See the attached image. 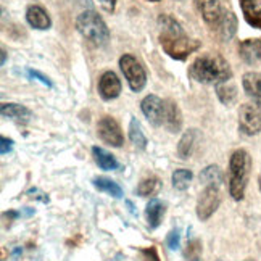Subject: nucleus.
<instances>
[{
    "instance_id": "8",
    "label": "nucleus",
    "mask_w": 261,
    "mask_h": 261,
    "mask_svg": "<svg viewBox=\"0 0 261 261\" xmlns=\"http://www.w3.org/2000/svg\"><path fill=\"white\" fill-rule=\"evenodd\" d=\"M239 129L245 136H255L261 130V110L256 105L245 103L240 107Z\"/></svg>"
},
{
    "instance_id": "17",
    "label": "nucleus",
    "mask_w": 261,
    "mask_h": 261,
    "mask_svg": "<svg viewBox=\"0 0 261 261\" xmlns=\"http://www.w3.org/2000/svg\"><path fill=\"white\" fill-rule=\"evenodd\" d=\"M92 155L95 158V163L98 165V168L103 169V171H115V169L119 168L118 160L102 147H92Z\"/></svg>"
},
{
    "instance_id": "10",
    "label": "nucleus",
    "mask_w": 261,
    "mask_h": 261,
    "mask_svg": "<svg viewBox=\"0 0 261 261\" xmlns=\"http://www.w3.org/2000/svg\"><path fill=\"white\" fill-rule=\"evenodd\" d=\"M140 110L148 119V123H152L153 126H163L165 102L158 95H147L140 103Z\"/></svg>"
},
{
    "instance_id": "29",
    "label": "nucleus",
    "mask_w": 261,
    "mask_h": 261,
    "mask_svg": "<svg viewBox=\"0 0 261 261\" xmlns=\"http://www.w3.org/2000/svg\"><path fill=\"white\" fill-rule=\"evenodd\" d=\"M13 140L12 139H8V137H2L0 139V153L2 155H7L10 153L13 150Z\"/></svg>"
},
{
    "instance_id": "27",
    "label": "nucleus",
    "mask_w": 261,
    "mask_h": 261,
    "mask_svg": "<svg viewBox=\"0 0 261 261\" xmlns=\"http://www.w3.org/2000/svg\"><path fill=\"white\" fill-rule=\"evenodd\" d=\"M166 245L169 250H177L180 247V229H173L166 237Z\"/></svg>"
},
{
    "instance_id": "7",
    "label": "nucleus",
    "mask_w": 261,
    "mask_h": 261,
    "mask_svg": "<svg viewBox=\"0 0 261 261\" xmlns=\"http://www.w3.org/2000/svg\"><path fill=\"white\" fill-rule=\"evenodd\" d=\"M221 203V192L219 186H205L203 192L200 194L197 200V216L198 219L206 221L218 210Z\"/></svg>"
},
{
    "instance_id": "31",
    "label": "nucleus",
    "mask_w": 261,
    "mask_h": 261,
    "mask_svg": "<svg viewBox=\"0 0 261 261\" xmlns=\"http://www.w3.org/2000/svg\"><path fill=\"white\" fill-rule=\"evenodd\" d=\"M28 195H31V197H36V198H39V200H41V202H44V203H47L48 202V197L45 195V194H42L41 192V190H39V189H29L28 190Z\"/></svg>"
},
{
    "instance_id": "18",
    "label": "nucleus",
    "mask_w": 261,
    "mask_h": 261,
    "mask_svg": "<svg viewBox=\"0 0 261 261\" xmlns=\"http://www.w3.org/2000/svg\"><path fill=\"white\" fill-rule=\"evenodd\" d=\"M197 137H198L197 129H189L187 133L182 137H180L179 145H177V155H179V158L187 160L190 155H192L195 142H197Z\"/></svg>"
},
{
    "instance_id": "11",
    "label": "nucleus",
    "mask_w": 261,
    "mask_h": 261,
    "mask_svg": "<svg viewBox=\"0 0 261 261\" xmlns=\"http://www.w3.org/2000/svg\"><path fill=\"white\" fill-rule=\"evenodd\" d=\"M98 94L103 100H115L121 94V81L113 71H105L98 79Z\"/></svg>"
},
{
    "instance_id": "20",
    "label": "nucleus",
    "mask_w": 261,
    "mask_h": 261,
    "mask_svg": "<svg viewBox=\"0 0 261 261\" xmlns=\"http://www.w3.org/2000/svg\"><path fill=\"white\" fill-rule=\"evenodd\" d=\"M240 55L247 63H256L261 60V41L250 39L240 45Z\"/></svg>"
},
{
    "instance_id": "3",
    "label": "nucleus",
    "mask_w": 261,
    "mask_h": 261,
    "mask_svg": "<svg viewBox=\"0 0 261 261\" xmlns=\"http://www.w3.org/2000/svg\"><path fill=\"white\" fill-rule=\"evenodd\" d=\"M252 171V158L244 148L236 150L229 160V194L234 200H242Z\"/></svg>"
},
{
    "instance_id": "24",
    "label": "nucleus",
    "mask_w": 261,
    "mask_h": 261,
    "mask_svg": "<svg viewBox=\"0 0 261 261\" xmlns=\"http://www.w3.org/2000/svg\"><path fill=\"white\" fill-rule=\"evenodd\" d=\"M216 94H218V98L224 105H230V103H234L237 98V89L229 79V81H224L216 86Z\"/></svg>"
},
{
    "instance_id": "16",
    "label": "nucleus",
    "mask_w": 261,
    "mask_h": 261,
    "mask_svg": "<svg viewBox=\"0 0 261 261\" xmlns=\"http://www.w3.org/2000/svg\"><path fill=\"white\" fill-rule=\"evenodd\" d=\"M166 208L163 205V202H160L158 198H152L147 203L145 208V218H147V224L150 229H156L160 224H162V219L165 216Z\"/></svg>"
},
{
    "instance_id": "22",
    "label": "nucleus",
    "mask_w": 261,
    "mask_h": 261,
    "mask_svg": "<svg viewBox=\"0 0 261 261\" xmlns=\"http://www.w3.org/2000/svg\"><path fill=\"white\" fill-rule=\"evenodd\" d=\"M129 139L133 145L139 150H144L147 147V137L142 130V126L137 121V118H130L129 123Z\"/></svg>"
},
{
    "instance_id": "4",
    "label": "nucleus",
    "mask_w": 261,
    "mask_h": 261,
    "mask_svg": "<svg viewBox=\"0 0 261 261\" xmlns=\"http://www.w3.org/2000/svg\"><path fill=\"white\" fill-rule=\"evenodd\" d=\"M76 29L81 33L83 37H86L89 42L94 45H107L110 41V31L102 19V16L97 15L92 10H86L76 19Z\"/></svg>"
},
{
    "instance_id": "6",
    "label": "nucleus",
    "mask_w": 261,
    "mask_h": 261,
    "mask_svg": "<svg viewBox=\"0 0 261 261\" xmlns=\"http://www.w3.org/2000/svg\"><path fill=\"white\" fill-rule=\"evenodd\" d=\"M195 2L200 15L210 26H213V29H216L223 23V19L232 12L226 5V0H195Z\"/></svg>"
},
{
    "instance_id": "25",
    "label": "nucleus",
    "mask_w": 261,
    "mask_h": 261,
    "mask_svg": "<svg viewBox=\"0 0 261 261\" xmlns=\"http://www.w3.org/2000/svg\"><path fill=\"white\" fill-rule=\"evenodd\" d=\"M192 177H194V174L190 169H184V168L176 169V171L173 173V177H171L173 187L176 190H186L190 186V182H192Z\"/></svg>"
},
{
    "instance_id": "32",
    "label": "nucleus",
    "mask_w": 261,
    "mask_h": 261,
    "mask_svg": "<svg viewBox=\"0 0 261 261\" xmlns=\"http://www.w3.org/2000/svg\"><path fill=\"white\" fill-rule=\"evenodd\" d=\"M100 5H102L107 12H113L115 10V5H116V0H98Z\"/></svg>"
},
{
    "instance_id": "28",
    "label": "nucleus",
    "mask_w": 261,
    "mask_h": 261,
    "mask_svg": "<svg viewBox=\"0 0 261 261\" xmlns=\"http://www.w3.org/2000/svg\"><path fill=\"white\" fill-rule=\"evenodd\" d=\"M140 256H142V261H160V256L153 247L142 248L140 250Z\"/></svg>"
},
{
    "instance_id": "19",
    "label": "nucleus",
    "mask_w": 261,
    "mask_h": 261,
    "mask_svg": "<svg viewBox=\"0 0 261 261\" xmlns=\"http://www.w3.org/2000/svg\"><path fill=\"white\" fill-rule=\"evenodd\" d=\"M242 12L252 26L261 24V0H242Z\"/></svg>"
},
{
    "instance_id": "26",
    "label": "nucleus",
    "mask_w": 261,
    "mask_h": 261,
    "mask_svg": "<svg viewBox=\"0 0 261 261\" xmlns=\"http://www.w3.org/2000/svg\"><path fill=\"white\" fill-rule=\"evenodd\" d=\"M160 179L158 177H147L144 179L142 182L139 184L137 187V194L140 197H150V195H155L158 190H160Z\"/></svg>"
},
{
    "instance_id": "12",
    "label": "nucleus",
    "mask_w": 261,
    "mask_h": 261,
    "mask_svg": "<svg viewBox=\"0 0 261 261\" xmlns=\"http://www.w3.org/2000/svg\"><path fill=\"white\" fill-rule=\"evenodd\" d=\"M163 126L169 130V133H179L180 127H182V115H180L179 107L173 102V100L165 102Z\"/></svg>"
},
{
    "instance_id": "23",
    "label": "nucleus",
    "mask_w": 261,
    "mask_h": 261,
    "mask_svg": "<svg viewBox=\"0 0 261 261\" xmlns=\"http://www.w3.org/2000/svg\"><path fill=\"white\" fill-rule=\"evenodd\" d=\"M200 180H202L205 186H219L221 187V184H223V180H224V176H223V171H221L216 165H210L200 173Z\"/></svg>"
},
{
    "instance_id": "30",
    "label": "nucleus",
    "mask_w": 261,
    "mask_h": 261,
    "mask_svg": "<svg viewBox=\"0 0 261 261\" xmlns=\"http://www.w3.org/2000/svg\"><path fill=\"white\" fill-rule=\"evenodd\" d=\"M28 74H29V77L37 79V81H41L44 86H47V87H52V83L48 81V77H47V76H44V74H41L39 71H34V69H28Z\"/></svg>"
},
{
    "instance_id": "1",
    "label": "nucleus",
    "mask_w": 261,
    "mask_h": 261,
    "mask_svg": "<svg viewBox=\"0 0 261 261\" xmlns=\"http://www.w3.org/2000/svg\"><path fill=\"white\" fill-rule=\"evenodd\" d=\"M160 42L165 52L176 60H186L194 50L198 48V42L192 41L174 18L162 15L158 18Z\"/></svg>"
},
{
    "instance_id": "14",
    "label": "nucleus",
    "mask_w": 261,
    "mask_h": 261,
    "mask_svg": "<svg viewBox=\"0 0 261 261\" xmlns=\"http://www.w3.org/2000/svg\"><path fill=\"white\" fill-rule=\"evenodd\" d=\"M26 19L28 23L31 24L34 29H48L52 21H50V16L47 15V12L39 5H31L28 10H26Z\"/></svg>"
},
{
    "instance_id": "35",
    "label": "nucleus",
    "mask_w": 261,
    "mask_h": 261,
    "mask_svg": "<svg viewBox=\"0 0 261 261\" xmlns=\"http://www.w3.org/2000/svg\"><path fill=\"white\" fill-rule=\"evenodd\" d=\"M150 2H158V0H150Z\"/></svg>"
},
{
    "instance_id": "21",
    "label": "nucleus",
    "mask_w": 261,
    "mask_h": 261,
    "mask_svg": "<svg viewBox=\"0 0 261 261\" xmlns=\"http://www.w3.org/2000/svg\"><path fill=\"white\" fill-rule=\"evenodd\" d=\"M92 182H94V187L98 189L100 192H105V194L112 195L115 198H121L123 197L121 186H119L118 182H115V180H112V179H108V177H95Z\"/></svg>"
},
{
    "instance_id": "2",
    "label": "nucleus",
    "mask_w": 261,
    "mask_h": 261,
    "mask_svg": "<svg viewBox=\"0 0 261 261\" xmlns=\"http://www.w3.org/2000/svg\"><path fill=\"white\" fill-rule=\"evenodd\" d=\"M189 76L200 84H221L232 77V71L226 60L216 54H203L189 66Z\"/></svg>"
},
{
    "instance_id": "34",
    "label": "nucleus",
    "mask_w": 261,
    "mask_h": 261,
    "mask_svg": "<svg viewBox=\"0 0 261 261\" xmlns=\"http://www.w3.org/2000/svg\"><path fill=\"white\" fill-rule=\"evenodd\" d=\"M259 190H261V177H259Z\"/></svg>"
},
{
    "instance_id": "33",
    "label": "nucleus",
    "mask_w": 261,
    "mask_h": 261,
    "mask_svg": "<svg viewBox=\"0 0 261 261\" xmlns=\"http://www.w3.org/2000/svg\"><path fill=\"white\" fill-rule=\"evenodd\" d=\"M5 62H7V52L2 50V65H5Z\"/></svg>"
},
{
    "instance_id": "9",
    "label": "nucleus",
    "mask_w": 261,
    "mask_h": 261,
    "mask_svg": "<svg viewBox=\"0 0 261 261\" xmlns=\"http://www.w3.org/2000/svg\"><path fill=\"white\" fill-rule=\"evenodd\" d=\"M97 134L102 142L112 147H121L124 144V136L118 121L112 116H103L97 124Z\"/></svg>"
},
{
    "instance_id": "5",
    "label": "nucleus",
    "mask_w": 261,
    "mask_h": 261,
    "mask_svg": "<svg viewBox=\"0 0 261 261\" xmlns=\"http://www.w3.org/2000/svg\"><path fill=\"white\" fill-rule=\"evenodd\" d=\"M119 66H121V71L126 77L130 90H133V92H140L147 84V74H145L144 66L129 54L119 58Z\"/></svg>"
},
{
    "instance_id": "15",
    "label": "nucleus",
    "mask_w": 261,
    "mask_h": 261,
    "mask_svg": "<svg viewBox=\"0 0 261 261\" xmlns=\"http://www.w3.org/2000/svg\"><path fill=\"white\" fill-rule=\"evenodd\" d=\"M0 112H2L4 118L13 119L16 123H28L33 116L31 110L26 108L24 105H18V103H2Z\"/></svg>"
},
{
    "instance_id": "13",
    "label": "nucleus",
    "mask_w": 261,
    "mask_h": 261,
    "mask_svg": "<svg viewBox=\"0 0 261 261\" xmlns=\"http://www.w3.org/2000/svg\"><path fill=\"white\" fill-rule=\"evenodd\" d=\"M242 86L245 94L256 105H261V73H255V71L245 73L242 77Z\"/></svg>"
}]
</instances>
